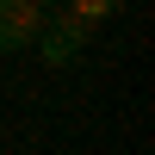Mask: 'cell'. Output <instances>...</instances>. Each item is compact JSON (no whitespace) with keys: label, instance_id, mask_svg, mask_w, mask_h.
I'll return each mask as SVG.
<instances>
[{"label":"cell","instance_id":"cell-3","mask_svg":"<svg viewBox=\"0 0 155 155\" xmlns=\"http://www.w3.org/2000/svg\"><path fill=\"white\" fill-rule=\"evenodd\" d=\"M68 12H74L81 25H99L106 12H118V0H68Z\"/></svg>","mask_w":155,"mask_h":155},{"label":"cell","instance_id":"cell-1","mask_svg":"<svg viewBox=\"0 0 155 155\" xmlns=\"http://www.w3.org/2000/svg\"><path fill=\"white\" fill-rule=\"evenodd\" d=\"M87 31H93V25H81L74 12H62V19H44V31H37V50H44V62H50V68H68V62L87 50Z\"/></svg>","mask_w":155,"mask_h":155},{"label":"cell","instance_id":"cell-2","mask_svg":"<svg viewBox=\"0 0 155 155\" xmlns=\"http://www.w3.org/2000/svg\"><path fill=\"white\" fill-rule=\"evenodd\" d=\"M37 31H44V6L37 0H0V56L37 44Z\"/></svg>","mask_w":155,"mask_h":155},{"label":"cell","instance_id":"cell-4","mask_svg":"<svg viewBox=\"0 0 155 155\" xmlns=\"http://www.w3.org/2000/svg\"><path fill=\"white\" fill-rule=\"evenodd\" d=\"M37 6H44V0H37Z\"/></svg>","mask_w":155,"mask_h":155}]
</instances>
